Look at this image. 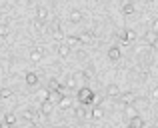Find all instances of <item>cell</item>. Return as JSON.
Instances as JSON below:
<instances>
[{"label": "cell", "mask_w": 158, "mask_h": 128, "mask_svg": "<svg viewBox=\"0 0 158 128\" xmlns=\"http://www.w3.org/2000/svg\"><path fill=\"white\" fill-rule=\"evenodd\" d=\"M102 116H104V112H102V108H98V106H96V108L92 110V118H94V120H100Z\"/></svg>", "instance_id": "d6986e66"}, {"label": "cell", "mask_w": 158, "mask_h": 128, "mask_svg": "<svg viewBox=\"0 0 158 128\" xmlns=\"http://www.w3.org/2000/svg\"><path fill=\"white\" fill-rule=\"evenodd\" d=\"M150 98H154V100H158V86H156V88H152V92H150Z\"/></svg>", "instance_id": "d4e9b609"}, {"label": "cell", "mask_w": 158, "mask_h": 128, "mask_svg": "<svg viewBox=\"0 0 158 128\" xmlns=\"http://www.w3.org/2000/svg\"><path fill=\"white\" fill-rule=\"evenodd\" d=\"M128 128H132V126H128Z\"/></svg>", "instance_id": "d590c367"}, {"label": "cell", "mask_w": 158, "mask_h": 128, "mask_svg": "<svg viewBox=\"0 0 158 128\" xmlns=\"http://www.w3.org/2000/svg\"><path fill=\"white\" fill-rule=\"evenodd\" d=\"M68 128H78V126H74V124H72V126H68Z\"/></svg>", "instance_id": "f546056e"}, {"label": "cell", "mask_w": 158, "mask_h": 128, "mask_svg": "<svg viewBox=\"0 0 158 128\" xmlns=\"http://www.w3.org/2000/svg\"><path fill=\"white\" fill-rule=\"evenodd\" d=\"M78 100H80V104H92L94 102V92L90 88H80L78 90Z\"/></svg>", "instance_id": "6da1fadb"}, {"label": "cell", "mask_w": 158, "mask_h": 128, "mask_svg": "<svg viewBox=\"0 0 158 128\" xmlns=\"http://www.w3.org/2000/svg\"><path fill=\"white\" fill-rule=\"evenodd\" d=\"M26 84L28 86H36V84H38V76H36L34 72H28L26 74Z\"/></svg>", "instance_id": "9c48e42d"}, {"label": "cell", "mask_w": 158, "mask_h": 128, "mask_svg": "<svg viewBox=\"0 0 158 128\" xmlns=\"http://www.w3.org/2000/svg\"><path fill=\"white\" fill-rule=\"evenodd\" d=\"M152 30H154V32H158V18L154 20V22H152Z\"/></svg>", "instance_id": "4316f807"}, {"label": "cell", "mask_w": 158, "mask_h": 128, "mask_svg": "<svg viewBox=\"0 0 158 128\" xmlns=\"http://www.w3.org/2000/svg\"><path fill=\"white\" fill-rule=\"evenodd\" d=\"M10 88H2V90H0V96H2V98H10Z\"/></svg>", "instance_id": "603a6c76"}, {"label": "cell", "mask_w": 158, "mask_h": 128, "mask_svg": "<svg viewBox=\"0 0 158 128\" xmlns=\"http://www.w3.org/2000/svg\"><path fill=\"white\" fill-rule=\"evenodd\" d=\"M126 116H128V118H134V116H138V110L134 108V104L126 106Z\"/></svg>", "instance_id": "2e32d148"}, {"label": "cell", "mask_w": 158, "mask_h": 128, "mask_svg": "<svg viewBox=\"0 0 158 128\" xmlns=\"http://www.w3.org/2000/svg\"><path fill=\"white\" fill-rule=\"evenodd\" d=\"M4 120H6V124H14V122H16V114H12V112H8L6 114V116H4Z\"/></svg>", "instance_id": "ffe728a7"}, {"label": "cell", "mask_w": 158, "mask_h": 128, "mask_svg": "<svg viewBox=\"0 0 158 128\" xmlns=\"http://www.w3.org/2000/svg\"><path fill=\"white\" fill-rule=\"evenodd\" d=\"M144 38H146V42H148V44H156V32H154V30H148Z\"/></svg>", "instance_id": "4fadbf2b"}, {"label": "cell", "mask_w": 158, "mask_h": 128, "mask_svg": "<svg viewBox=\"0 0 158 128\" xmlns=\"http://www.w3.org/2000/svg\"><path fill=\"white\" fill-rule=\"evenodd\" d=\"M58 106H60L62 110L70 108V106H72V98H70V96H60V100H58Z\"/></svg>", "instance_id": "5b68a950"}, {"label": "cell", "mask_w": 158, "mask_h": 128, "mask_svg": "<svg viewBox=\"0 0 158 128\" xmlns=\"http://www.w3.org/2000/svg\"><path fill=\"white\" fill-rule=\"evenodd\" d=\"M108 58H110L112 62H116V60H120V48H118V46H112L110 50H108Z\"/></svg>", "instance_id": "3957f363"}, {"label": "cell", "mask_w": 158, "mask_h": 128, "mask_svg": "<svg viewBox=\"0 0 158 128\" xmlns=\"http://www.w3.org/2000/svg\"><path fill=\"white\" fill-rule=\"evenodd\" d=\"M0 20H2V12H0Z\"/></svg>", "instance_id": "1f68e13d"}, {"label": "cell", "mask_w": 158, "mask_h": 128, "mask_svg": "<svg viewBox=\"0 0 158 128\" xmlns=\"http://www.w3.org/2000/svg\"><path fill=\"white\" fill-rule=\"evenodd\" d=\"M130 126L132 128H144V120L140 116H134V118H130Z\"/></svg>", "instance_id": "7c38bea8"}, {"label": "cell", "mask_w": 158, "mask_h": 128, "mask_svg": "<svg viewBox=\"0 0 158 128\" xmlns=\"http://www.w3.org/2000/svg\"><path fill=\"white\" fill-rule=\"evenodd\" d=\"M66 86H68V88H74V86H76V78H70V80H68V84H66Z\"/></svg>", "instance_id": "484cf974"}, {"label": "cell", "mask_w": 158, "mask_h": 128, "mask_svg": "<svg viewBox=\"0 0 158 128\" xmlns=\"http://www.w3.org/2000/svg\"><path fill=\"white\" fill-rule=\"evenodd\" d=\"M30 60L32 62H40V60H42V50H40V48H34V50L30 52Z\"/></svg>", "instance_id": "52a82bcc"}, {"label": "cell", "mask_w": 158, "mask_h": 128, "mask_svg": "<svg viewBox=\"0 0 158 128\" xmlns=\"http://www.w3.org/2000/svg\"><path fill=\"white\" fill-rule=\"evenodd\" d=\"M80 20H82V12L80 10H72V12H70V22L78 24Z\"/></svg>", "instance_id": "30bf717a"}, {"label": "cell", "mask_w": 158, "mask_h": 128, "mask_svg": "<svg viewBox=\"0 0 158 128\" xmlns=\"http://www.w3.org/2000/svg\"><path fill=\"white\" fill-rule=\"evenodd\" d=\"M156 42H158V32H156Z\"/></svg>", "instance_id": "4dcf8cb0"}, {"label": "cell", "mask_w": 158, "mask_h": 128, "mask_svg": "<svg viewBox=\"0 0 158 128\" xmlns=\"http://www.w3.org/2000/svg\"><path fill=\"white\" fill-rule=\"evenodd\" d=\"M146 2H150V0H146Z\"/></svg>", "instance_id": "d6a6232c"}, {"label": "cell", "mask_w": 158, "mask_h": 128, "mask_svg": "<svg viewBox=\"0 0 158 128\" xmlns=\"http://www.w3.org/2000/svg\"><path fill=\"white\" fill-rule=\"evenodd\" d=\"M120 100H122V104L130 106V104H134V102H136V98H134V94H132V92H124V94H120Z\"/></svg>", "instance_id": "7a4b0ae2"}, {"label": "cell", "mask_w": 158, "mask_h": 128, "mask_svg": "<svg viewBox=\"0 0 158 128\" xmlns=\"http://www.w3.org/2000/svg\"><path fill=\"white\" fill-rule=\"evenodd\" d=\"M122 14H134V4H132V2L124 4V6H122Z\"/></svg>", "instance_id": "e0dca14e"}, {"label": "cell", "mask_w": 158, "mask_h": 128, "mask_svg": "<svg viewBox=\"0 0 158 128\" xmlns=\"http://www.w3.org/2000/svg\"><path fill=\"white\" fill-rule=\"evenodd\" d=\"M136 38V32L134 30H126V42H132Z\"/></svg>", "instance_id": "7402d4cb"}, {"label": "cell", "mask_w": 158, "mask_h": 128, "mask_svg": "<svg viewBox=\"0 0 158 128\" xmlns=\"http://www.w3.org/2000/svg\"><path fill=\"white\" fill-rule=\"evenodd\" d=\"M78 40H80V44H90L94 40V34H92V32H84V34L78 36Z\"/></svg>", "instance_id": "8992f818"}, {"label": "cell", "mask_w": 158, "mask_h": 128, "mask_svg": "<svg viewBox=\"0 0 158 128\" xmlns=\"http://www.w3.org/2000/svg\"><path fill=\"white\" fill-rule=\"evenodd\" d=\"M36 16H38V20L40 22H44V20L48 18V8H44V6H40L38 10H36Z\"/></svg>", "instance_id": "ba28073f"}, {"label": "cell", "mask_w": 158, "mask_h": 128, "mask_svg": "<svg viewBox=\"0 0 158 128\" xmlns=\"http://www.w3.org/2000/svg\"><path fill=\"white\" fill-rule=\"evenodd\" d=\"M58 54H60L62 56V58H66V56H68L70 54V46H68V44H60V46H58Z\"/></svg>", "instance_id": "8fae6325"}, {"label": "cell", "mask_w": 158, "mask_h": 128, "mask_svg": "<svg viewBox=\"0 0 158 128\" xmlns=\"http://www.w3.org/2000/svg\"><path fill=\"white\" fill-rule=\"evenodd\" d=\"M84 112H86V110H82V108H78V110H76V116H80V118H82V116H84Z\"/></svg>", "instance_id": "83f0119b"}, {"label": "cell", "mask_w": 158, "mask_h": 128, "mask_svg": "<svg viewBox=\"0 0 158 128\" xmlns=\"http://www.w3.org/2000/svg\"><path fill=\"white\" fill-rule=\"evenodd\" d=\"M116 36H118L122 42H126V30H118V34H116Z\"/></svg>", "instance_id": "cb8c5ba5"}, {"label": "cell", "mask_w": 158, "mask_h": 128, "mask_svg": "<svg viewBox=\"0 0 158 128\" xmlns=\"http://www.w3.org/2000/svg\"><path fill=\"white\" fill-rule=\"evenodd\" d=\"M40 110H42V114H50V112H52V102H50V100L42 102V106H40Z\"/></svg>", "instance_id": "5bb4252c"}, {"label": "cell", "mask_w": 158, "mask_h": 128, "mask_svg": "<svg viewBox=\"0 0 158 128\" xmlns=\"http://www.w3.org/2000/svg\"><path fill=\"white\" fill-rule=\"evenodd\" d=\"M2 128H12V126L10 124H2Z\"/></svg>", "instance_id": "f1b7e54d"}, {"label": "cell", "mask_w": 158, "mask_h": 128, "mask_svg": "<svg viewBox=\"0 0 158 128\" xmlns=\"http://www.w3.org/2000/svg\"><path fill=\"white\" fill-rule=\"evenodd\" d=\"M28 2H32V0H28Z\"/></svg>", "instance_id": "836d02e7"}, {"label": "cell", "mask_w": 158, "mask_h": 128, "mask_svg": "<svg viewBox=\"0 0 158 128\" xmlns=\"http://www.w3.org/2000/svg\"><path fill=\"white\" fill-rule=\"evenodd\" d=\"M66 44L72 48V46H78V44H80V40H78V36H66Z\"/></svg>", "instance_id": "9a60e30c"}, {"label": "cell", "mask_w": 158, "mask_h": 128, "mask_svg": "<svg viewBox=\"0 0 158 128\" xmlns=\"http://www.w3.org/2000/svg\"><path fill=\"white\" fill-rule=\"evenodd\" d=\"M0 128H2V124H0Z\"/></svg>", "instance_id": "e575fe53"}, {"label": "cell", "mask_w": 158, "mask_h": 128, "mask_svg": "<svg viewBox=\"0 0 158 128\" xmlns=\"http://www.w3.org/2000/svg\"><path fill=\"white\" fill-rule=\"evenodd\" d=\"M38 100H40V102L50 100V98H48V90H40V92H38Z\"/></svg>", "instance_id": "44dd1931"}, {"label": "cell", "mask_w": 158, "mask_h": 128, "mask_svg": "<svg viewBox=\"0 0 158 128\" xmlns=\"http://www.w3.org/2000/svg\"><path fill=\"white\" fill-rule=\"evenodd\" d=\"M24 118H26V120H30V122H32V120L36 122V118H38V114H36L34 110H26V112H24Z\"/></svg>", "instance_id": "ac0fdd59"}, {"label": "cell", "mask_w": 158, "mask_h": 128, "mask_svg": "<svg viewBox=\"0 0 158 128\" xmlns=\"http://www.w3.org/2000/svg\"><path fill=\"white\" fill-rule=\"evenodd\" d=\"M106 96H112V98H114V96H120V88L116 84H108L106 86Z\"/></svg>", "instance_id": "277c9868"}]
</instances>
